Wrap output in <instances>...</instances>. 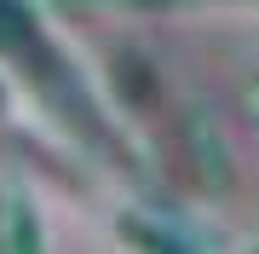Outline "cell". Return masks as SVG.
Returning a JSON list of instances; mask_svg holds the SVG:
<instances>
[{
  "label": "cell",
  "mask_w": 259,
  "mask_h": 254,
  "mask_svg": "<svg viewBox=\"0 0 259 254\" xmlns=\"http://www.w3.org/2000/svg\"><path fill=\"white\" fill-rule=\"evenodd\" d=\"M75 12H115V6H133V12H161V6H190V0H64Z\"/></svg>",
  "instance_id": "1"
},
{
  "label": "cell",
  "mask_w": 259,
  "mask_h": 254,
  "mask_svg": "<svg viewBox=\"0 0 259 254\" xmlns=\"http://www.w3.org/2000/svg\"><path fill=\"white\" fill-rule=\"evenodd\" d=\"M0 23H23V12L12 6V0H0Z\"/></svg>",
  "instance_id": "2"
}]
</instances>
